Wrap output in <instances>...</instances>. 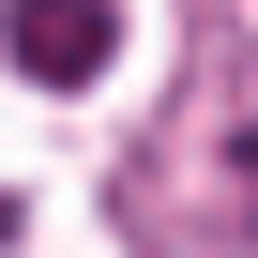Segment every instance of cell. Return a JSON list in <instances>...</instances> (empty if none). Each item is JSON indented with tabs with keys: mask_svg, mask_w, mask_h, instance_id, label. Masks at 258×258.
<instances>
[{
	"mask_svg": "<svg viewBox=\"0 0 258 258\" xmlns=\"http://www.w3.org/2000/svg\"><path fill=\"white\" fill-rule=\"evenodd\" d=\"M228 228H258V106L228 121Z\"/></svg>",
	"mask_w": 258,
	"mask_h": 258,
	"instance_id": "2",
	"label": "cell"
},
{
	"mask_svg": "<svg viewBox=\"0 0 258 258\" xmlns=\"http://www.w3.org/2000/svg\"><path fill=\"white\" fill-rule=\"evenodd\" d=\"M0 46H16L31 91H76V76H106V46H121V0H16Z\"/></svg>",
	"mask_w": 258,
	"mask_h": 258,
	"instance_id": "1",
	"label": "cell"
}]
</instances>
